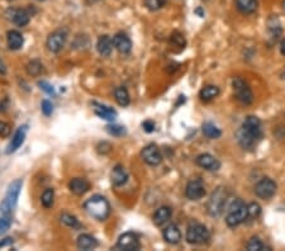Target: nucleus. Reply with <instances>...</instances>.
I'll list each match as a JSON object with an SVG mask.
<instances>
[{
  "instance_id": "nucleus-10",
  "label": "nucleus",
  "mask_w": 285,
  "mask_h": 251,
  "mask_svg": "<svg viewBox=\"0 0 285 251\" xmlns=\"http://www.w3.org/2000/svg\"><path fill=\"white\" fill-rule=\"evenodd\" d=\"M206 187L202 179H193L190 180L185 188V195L189 200H199L206 195Z\"/></svg>"
},
{
  "instance_id": "nucleus-16",
  "label": "nucleus",
  "mask_w": 285,
  "mask_h": 251,
  "mask_svg": "<svg viewBox=\"0 0 285 251\" xmlns=\"http://www.w3.org/2000/svg\"><path fill=\"white\" fill-rule=\"evenodd\" d=\"M113 46L120 54H130L132 50V41L124 33H117L113 37Z\"/></svg>"
},
{
  "instance_id": "nucleus-18",
  "label": "nucleus",
  "mask_w": 285,
  "mask_h": 251,
  "mask_svg": "<svg viewBox=\"0 0 285 251\" xmlns=\"http://www.w3.org/2000/svg\"><path fill=\"white\" fill-rule=\"evenodd\" d=\"M98 240L95 237H93L92 235H88V233H82L77 237V241H76V246L79 250H94V249L98 248Z\"/></svg>"
},
{
  "instance_id": "nucleus-21",
  "label": "nucleus",
  "mask_w": 285,
  "mask_h": 251,
  "mask_svg": "<svg viewBox=\"0 0 285 251\" xmlns=\"http://www.w3.org/2000/svg\"><path fill=\"white\" fill-rule=\"evenodd\" d=\"M69 188L75 195H84L90 189V183L84 178H74L70 181Z\"/></svg>"
},
{
  "instance_id": "nucleus-12",
  "label": "nucleus",
  "mask_w": 285,
  "mask_h": 251,
  "mask_svg": "<svg viewBox=\"0 0 285 251\" xmlns=\"http://www.w3.org/2000/svg\"><path fill=\"white\" fill-rule=\"evenodd\" d=\"M141 157L150 166H157L162 161L161 151L158 150V147L156 145H152V143L143 147V150L141 151Z\"/></svg>"
},
{
  "instance_id": "nucleus-31",
  "label": "nucleus",
  "mask_w": 285,
  "mask_h": 251,
  "mask_svg": "<svg viewBox=\"0 0 285 251\" xmlns=\"http://www.w3.org/2000/svg\"><path fill=\"white\" fill-rule=\"evenodd\" d=\"M267 27H269V31L271 33V36L274 39H278V36L282 33V26H280V22L278 20V18L275 17H271L267 22Z\"/></svg>"
},
{
  "instance_id": "nucleus-35",
  "label": "nucleus",
  "mask_w": 285,
  "mask_h": 251,
  "mask_svg": "<svg viewBox=\"0 0 285 251\" xmlns=\"http://www.w3.org/2000/svg\"><path fill=\"white\" fill-rule=\"evenodd\" d=\"M247 210H248V217H251V218H257L261 214V207L256 202H252V203L248 204Z\"/></svg>"
},
{
  "instance_id": "nucleus-43",
  "label": "nucleus",
  "mask_w": 285,
  "mask_h": 251,
  "mask_svg": "<svg viewBox=\"0 0 285 251\" xmlns=\"http://www.w3.org/2000/svg\"><path fill=\"white\" fill-rule=\"evenodd\" d=\"M142 127L147 134H151V132L155 131V123H153L152 121H145L142 123Z\"/></svg>"
},
{
  "instance_id": "nucleus-9",
  "label": "nucleus",
  "mask_w": 285,
  "mask_h": 251,
  "mask_svg": "<svg viewBox=\"0 0 285 251\" xmlns=\"http://www.w3.org/2000/svg\"><path fill=\"white\" fill-rule=\"evenodd\" d=\"M66 31H62V29H58V31H55L54 33H51L48 36L47 42H46L48 51L54 52V54H58L63 48L65 43H66Z\"/></svg>"
},
{
  "instance_id": "nucleus-8",
  "label": "nucleus",
  "mask_w": 285,
  "mask_h": 251,
  "mask_svg": "<svg viewBox=\"0 0 285 251\" xmlns=\"http://www.w3.org/2000/svg\"><path fill=\"white\" fill-rule=\"evenodd\" d=\"M276 183L270 178H264L255 185V194L261 199H270L276 193Z\"/></svg>"
},
{
  "instance_id": "nucleus-39",
  "label": "nucleus",
  "mask_w": 285,
  "mask_h": 251,
  "mask_svg": "<svg viewBox=\"0 0 285 251\" xmlns=\"http://www.w3.org/2000/svg\"><path fill=\"white\" fill-rule=\"evenodd\" d=\"M171 42H172L175 46H177V47L183 48L184 46H185V39H184V36L179 32L172 33V36H171Z\"/></svg>"
},
{
  "instance_id": "nucleus-2",
  "label": "nucleus",
  "mask_w": 285,
  "mask_h": 251,
  "mask_svg": "<svg viewBox=\"0 0 285 251\" xmlns=\"http://www.w3.org/2000/svg\"><path fill=\"white\" fill-rule=\"evenodd\" d=\"M84 210L98 221H105L111 214V204L103 195H93L84 203Z\"/></svg>"
},
{
  "instance_id": "nucleus-1",
  "label": "nucleus",
  "mask_w": 285,
  "mask_h": 251,
  "mask_svg": "<svg viewBox=\"0 0 285 251\" xmlns=\"http://www.w3.org/2000/svg\"><path fill=\"white\" fill-rule=\"evenodd\" d=\"M263 138L261 121L255 116H248L237 131V141L244 150H253Z\"/></svg>"
},
{
  "instance_id": "nucleus-42",
  "label": "nucleus",
  "mask_w": 285,
  "mask_h": 251,
  "mask_svg": "<svg viewBox=\"0 0 285 251\" xmlns=\"http://www.w3.org/2000/svg\"><path fill=\"white\" fill-rule=\"evenodd\" d=\"M96 149H98V153H100V154H108V153H111L112 146L108 142H101V143H99L98 147H96Z\"/></svg>"
},
{
  "instance_id": "nucleus-25",
  "label": "nucleus",
  "mask_w": 285,
  "mask_h": 251,
  "mask_svg": "<svg viewBox=\"0 0 285 251\" xmlns=\"http://www.w3.org/2000/svg\"><path fill=\"white\" fill-rule=\"evenodd\" d=\"M236 8L242 14H252L257 10V0H234Z\"/></svg>"
},
{
  "instance_id": "nucleus-23",
  "label": "nucleus",
  "mask_w": 285,
  "mask_h": 251,
  "mask_svg": "<svg viewBox=\"0 0 285 251\" xmlns=\"http://www.w3.org/2000/svg\"><path fill=\"white\" fill-rule=\"evenodd\" d=\"M96 48H98V52L103 56V58L111 56L112 50H113V39H112L109 36H101L98 39Z\"/></svg>"
},
{
  "instance_id": "nucleus-45",
  "label": "nucleus",
  "mask_w": 285,
  "mask_h": 251,
  "mask_svg": "<svg viewBox=\"0 0 285 251\" xmlns=\"http://www.w3.org/2000/svg\"><path fill=\"white\" fill-rule=\"evenodd\" d=\"M6 73V69H5V65H4V62L1 60H0V74H5Z\"/></svg>"
},
{
  "instance_id": "nucleus-24",
  "label": "nucleus",
  "mask_w": 285,
  "mask_h": 251,
  "mask_svg": "<svg viewBox=\"0 0 285 251\" xmlns=\"http://www.w3.org/2000/svg\"><path fill=\"white\" fill-rule=\"evenodd\" d=\"M171 214H172V211H171L170 207H160L155 212L153 217H152V221H153L156 226H162L171 218Z\"/></svg>"
},
{
  "instance_id": "nucleus-6",
  "label": "nucleus",
  "mask_w": 285,
  "mask_h": 251,
  "mask_svg": "<svg viewBox=\"0 0 285 251\" xmlns=\"http://www.w3.org/2000/svg\"><path fill=\"white\" fill-rule=\"evenodd\" d=\"M185 240L190 245H203L210 240V232L206 226L199 222H191L187 229Z\"/></svg>"
},
{
  "instance_id": "nucleus-4",
  "label": "nucleus",
  "mask_w": 285,
  "mask_h": 251,
  "mask_svg": "<svg viewBox=\"0 0 285 251\" xmlns=\"http://www.w3.org/2000/svg\"><path fill=\"white\" fill-rule=\"evenodd\" d=\"M229 192L225 187H218L212 193L207 204V211L210 217H221L222 213L225 212L227 206Z\"/></svg>"
},
{
  "instance_id": "nucleus-36",
  "label": "nucleus",
  "mask_w": 285,
  "mask_h": 251,
  "mask_svg": "<svg viewBox=\"0 0 285 251\" xmlns=\"http://www.w3.org/2000/svg\"><path fill=\"white\" fill-rule=\"evenodd\" d=\"M165 0H145V5L150 10H158L165 5Z\"/></svg>"
},
{
  "instance_id": "nucleus-37",
  "label": "nucleus",
  "mask_w": 285,
  "mask_h": 251,
  "mask_svg": "<svg viewBox=\"0 0 285 251\" xmlns=\"http://www.w3.org/2000/svg\"><path fill=\"white\" fill-rule=\"evenodd\" d=\"M10 226H12V216L1 217L0 218V236L5 233L10 229Z\"/></svg>"
},
{
  "instance_id": "nucleus-7",
  "label": "nucleus",
  "mask_w": 285,
  "mask_h": 251,
  "mask_svg": "<svg viewBox=\"0 0 285 251\" xmlns=\"http://www.w3.org/2000/svg\"><path fill=\"white\" fill-rule=\"evenodd\" d=\"M232 86H233L234 96L238 102H241L242 104H251L253 102V94L252 90L244 79L241 77H234L233 81H232Z\"/></svg>"
},
{
  "instance_id": "nucleus-17",
  "label": "nucleus",
  "mask_w": 285,
  "mask_h": 251,
  "mask_svg": "<svg viewBox=\"0 0 285 251\" xmlns=\"http://www.w3.org/2000/svg\"><path fill=\"white\" fill-rule=\"evenodd\" d=\"M111 180L114 187H122L128 180V173L122 165H115L112 170Z\"/></svg>"
},
{
  "instance_id": "nucleus-5",
  "label": "nucleus",
  "mask_w": 285,
  "mask_h": 251,
  "mask_svg": "<svg viewBox=\"0 0 285 251\" xmlns=\"http://www.w3.org/2000/svg\"><path fill=\"white\" fill-rule=\"evenodd\" d=\"M248 218V210L247 204L241 199L232 200L228 206L227 214H226V223L229 227H236V226L244 223Z\"/></svg>"
},
{
  "instance_id": "nucleus-13",
  "label": "nucleus",
  "mask_w": 285,
  "mask_h": 251,
  "mask_svg": "<svg viewBox=\"0 0 285 251\" xmlns=\"http://www.w3.org/2000/svg\"><path fill=\"white\" fill-rule=\"evenodd\" d=\"M195 161L200 168L206 169L208 172H217L221 168L219 160L210 154H200L195 159Z\"/></svg>"
},
{
  "instance_id": "nucleus-47",
  "label": "nucleus",
  "mask_w": 285,
  "mask_h": 251,
  "mask_svg": "<svg viewBox=\"0 0 285 251\" xmlns=\"http://www.w3.org/2000/svg\"><path fill=\"white\" fill-rule=\"evenodd\" d=\"M283 8H284V10H285V0L283 1Z\"/></svg>"
},
{
  "instance_id": "nucleus-40",
  "label": "nucleus",
  "mask_w": 285,
  "mask_h": 251,
  "mask_svg": "<svg viewBox=\"0 0 285 251\" xmlns=\"http://www.w3.org/2000/svg\"><path fill=\"white\" fill-rule=\"evenodd\" d=\"M38 85L41 86V89L43 90V92L47 93L48 96H52V97L56 96V93H55L54 86L51 85V84H48L47 81H39V83H38Z\"/></svg>"
},
{
  "instance_id": "nucleus-46",
  "label": "nucleus",
  "mask_w": 285,
  "mask_h": 251,
  "mask_svg": "<svg viewBox=\"0 0 285 251\" xmlns=\"http://www.w3.org/2000/svg\"><path fill=\"white\" fill-rule=\"evenodd\" d=\"M282 77H283V79H285V66H284V70H283V74H282Z\"/></svg>"
},
{
  "instance_id": "nucleus-32",
  "label": "nucleus",
  "mask_w": 285,
  "mask_h": 251,
  "mask_svg": "<svg viewBox=\"0 0 285 251\" xmlns=\"http://www.w3.org/2000/svg\"><path fill=\"white\" fill-rule=\"evenodd\" d=\"M25 69H27L28 75H31V77H38L42 73V70H43V66H42V64L38 60H33L27 65Z\"/></svg>"
},
{
  "instance_id": "nucleus-33",
  "label": "nucleus",
  "mask_w": 285,
  "mask_h": 251,
  "mask_svg": "<svg viewBox=\"0 0 285 251\" xmlns=\"http://www.w3.org/2000/svg\"><path fill=\"white\" fill-rule=\"evenodd\" d=\"M105 130H107L108 134L114 137H122L127 134L126 128L123 126H119V124H109L105 127Z\"/></svg>"
},
{
  "instance_id": "nucleus-22",
  "label": "nucleus",
  "mask_w": 285,
  "mask_h": 251,
  "mask_svg": "<svg viewBox=\"0 0 285 251\" xmlns=\"http://www.w3.org/2000/svg\"><path fill=\"white\" fill-rule=\"evenodd\" d=\"M6 41H8V47L13 51L20 50L24 45V39H23L22 33L18 31H9L6 33Z\"/></svg>"
},
{
  "instance_id": "nucleus-20",
  "label": "nucleus",
  "mask_w": 285,
  "mask_h": 251,
  "mask_svg": "<svg viewBox=\"0 0 285 251\" xmlns=\"http://www.w3.org/2000/svg\"><path fill=\"white\" fill-rule=\"evenodd\" d=\"M164 240L170 245H176L181 241V232L176 225H169L162 232Z\"/></svg>"
},
{
  "instance_id": "nucleus-29",
  "label": "nucleus",
  "mask_w": 285,
  "mask_h": 251,
  "mask_svg": "<svg viewBox=\"0 0 285 251\" xmlns=\"http://www.w3.org/2000/svg\"><path fill=\"white\" fill-rule=\"evenodd\" d=\"M41 203L42 206L46 208V210H48V208H51V207L54 206L55 203V192L54 189H51V188H48V189H46V191L42 193L41 195Z\"/></svg>"
},
{
  "instance_id": "nucleus-27",
  "label": "nucleus",
  "mask_w": 285,
  "mask_h": 251,
  "mask_svg": "<svg viewBox=\"0 0 285 251\" xmlns=\"http://www.w3.org/2000/svg\"><path fill=\"white\" fill-rule=\"evenodd\" d=\"M218 96H219V88L215 85L204 86L199 93V97L203 102H209V100L217 98Z\"/></svg>"
},
{
  "instance_id": "nucleus-14",
  "label": "nucleus",
  "mask_w": 285,
  "mask_h": 251,
  "mask_svg": "<svg viewBox=\"0 0 285 251\" xmlns=\"http://www.w3.org/2000/svg\"><path fill=\"white\" fill-rule=\"evenodd\" d=\"M8 17L16 26L24 27L29 23L31 14L25 9H9L8 10Z\"/></svg>"
},
{
  "instance_id": "nucleus-19",
  "label": "nucleus",
  "mask_w": 285,
  "mask_h": 251,
  "mask_svg": "<svg viewBox=\"0 0 285 251\" xmlns=\"http://www.w3.org/2000/svg\"><path fill=\"white\" fill-rule=\"evenodd\" d=\"M93 105H94L95 115L98 116V117H100L101 119H107V121L112 122L115 119V117H117V112L114 111L113 108H111V107H108V105L100 104V103L96 102L93 103Z\"/></svg>"
},
{
  "instance_id": "nucleus-41",
  "label": "nucleus",
  "mask_w": 285,
  "mask_h": 251,
  "mask_svg": "<svg viewBox=\"0 0 285 251\" xmlns=\"http://www.w3.org/2000/svg\"><path fill=\"white\" fill-rule=\"evenodd\" d=\"M10 135V126L6 122L0 121V137H8Z\"/></svg>"
},
{
  "instance_id": "nucleus-15",
  "label": "nucleus",
  "mask_w": 285,
  "mask_h": 251,
  "mask_svg": "<svg viewBox=\"0 0 285 251\" xmlns=\"http://www.w3.org/2000/svg\"><path fill=\"white\" fill-rule=\"evenodd\" d=\"M27 131H28V127H27V126H20V127L17 130V132L14 134V136H13L12 141H10L9 146H8L6 153L8 154L16 153L17 150L22 146L23 142H24L25 140V136H27Z\"/></svg>"
},
{
  "instance_id": "nucleus-34",
  "label": "nucleus",
  "mask_w": 285,
  "mask_h": 251,
  "mask_svg": "<svg viewBox=\"0 0 285 251\" xmlns=\"http://www.w3.org/2000/svg\"><path fill=\"white\" fill-rule=\"evenodd\" d=\"M246 249L248 251H263L265 250V245L259 237H251L250 241L247 242Z\"/></svg>"
},
{
  "instance_id": "nucleus-26",
  "label": "nucleus",
  "mask_w": 285,
  "mask_h": 251,
  "mask_svg": "<svg viewBox=\"0 0 285 251\" xmlns=\"http://www.w3.org/2000/svg\"><path fill=\"white\" fill-rule=\"evenodd\" d=\"M202 131L203 135L210 138V140H215V138H219L222 136V131L212 122H206V123L203 124Z\"/></svg>"
},
{
  "instance_id": "nucleus-3",
  "label": "nucleus",
  "mask_w": 285,
  "mask_h": 251,
  "mask_svg": "<svg viewBox=\"0 0 285 251\" xmlns=\"http://www.w3.org/2000/svg\"><path fill=\"white\" fill-rule=\"evenodd\" d=\"M22 179H17V180L10 183V185L8 187V191H6L5 197H4L3 202L0 203V218L12 214L13 210L16 208L17 203H18V198L20 191H22Z\"/></svg>"
},
{
  "instance_id": "nucleus-44",
  "label": "nucleus",
  "mask_w": 285,
  "mask_h": 251,
  "mask_svg": "<svg viewBox=\"0 0 285 251\" xmlns=\"http://www.w3.org/2000/svg\"><path fill=\"white\" fill-rule=\"evenodd\" d=\"M280 52H282V55L285 56V39L280 42Z\"/></svg>"
},
{
  "instance_id": "nucleus-11",
  "label": "nucleus",
  "mask_w": 285,
  "mask_h": 251,
  "mask_svg": "<svg viewBox=\"0 0 285 251\" xmlns=\"http://www.w3.org/2000/svg\"><path fill=\"white\" fill-rule=\"evenodd\" d=\"M115 248L124 251H136L139 250V248H141V242H139L136 233H133V232H126V233H123V235L118 238L117 246H115Z\"/></svg>"
},
{
  "instance_id": "nucleus-30",
  "label": "nucleus",
  "mask_w": 285,
  "mask_h": 251,
  "mask_svg": "<svg viewBox=\"0 0 285 251\" xmlns=\"http://www.w3.org/2000/svg\"><path fill=\"white\" fill-rule=\"evenodd\" d=\"M60 219L63 225L70 227V229H79L80 227L79 219L76 218L75 216H73V214H70V213H62L60 216Z\"/></svg>"
},
{
  "instance_id": "nucleus-48",
  "label": "nucleus",
  "mask_w": 285,
  "mask_h": 251,
  "mask_svg": "<svg viewBox=\"0 0 285 251\" xmlns=\"http://www.w3.org/2000/svg\"><path fill=\"white\" fill-rule=\"evenodd\" d=\"M38 1H43V0H38Z\"/></svg>"
},
{
  "instance_id": "nucleus-28",
  "label": "nucleus",
  "mask_w": 285,
  "mask_h": 251,
  "mask_svg": "<svg viewBox=\"0 0 285 251\" xmlns=\"http://www.w3.org/2000/svg\"><path fill=\"white\" fill-rule=\"evenodd\" d=\"M114 97H115V100H117V103L120 107H127V105L130 104V94H128V90L124 86H119V88L114 90Z\"/></svg>"
},
{
  "instance_id": "nucleus-38",
  "label": "nucleus",
  "mask_w": 285,
  "mask_h": 251,
  "mask_svg": "<svg viewBox=\"0 0 285 251\" xmlns=\"http://www.w3.org/2000/svg\"><path fill=\"white\" fill-rule=\"evenodd\" d=\"M41 109L42 113H43L46 117H50V116L54 113V105H52V103H51L50 100H47V99H44L43 102H42Z\"/></svg>"
}]
</instances>
